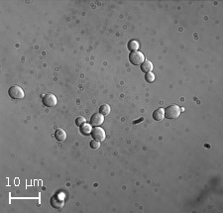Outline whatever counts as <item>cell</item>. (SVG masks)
<instances>
[{
	"instance_id": "13",
	"label": "cell",
	"mask_w": 223,
	"mask_h": 213,
	"mask_svg": "<svg viewBox=\"0 0 223 213\" xmlns=\"http://www.w3.org/2000/svg\"><path fill=\"white\" fill-rule=\"evenodd\" d=\"M99 111H100V114H102L103 116H106L110 113V106L108 104H103L99 108Z\"/></svg>"
},
{
	"instance_id": "12",
	"label": "cell",
	"mask_w": 223,
	"mask_h": 213,
	"mask_svg": "<svg viewBox=\"0 0 223 213\" xmlns=\"http://www.w3.org/2000/svg\"><path fill=\"white\" fill-rule=\"evenodd\" d=\"M128 49H129L131 52L138 51V49H139V43L137 41H135V40L130 41L129 44H128Z\"/></svg>"
},
{
	"instance_id": "10",
	"label": "cell",
	"mask_w": 223,
	"mask_h": 213,
	"mask_svg": "<svg viewBox=\"0 0 223 213\" xmlns=\"http://www.w3.org/2000/svg\"><path fill=\"white\" fill-rule=\"evenodd\" d=\"M141 69L144 73H151L153 69V64L150 61H145L143 64L141 65Z\"/></svg>"
},
{
	"instance_id": "3",
	"label": "cell",
	"mask_w": 223,
	"mask_h": 213,
	"mask_svg": "<svg viewBox=\"0 0 223 213\" xmlns=\"http://www.w3.org/2000/svg\"><path fill=\"white\" fill-rule=\"evenodd\" d=\"M9 96L13 99H18V100H20V99H23L25 96V92L23 91V89L18 86V85H13L10 88H9Z\"/></svg>"
},
{
	"instance_id": "2",
	"label": "cell",
	"mask_w": 223,
	"mask_h": 213,
	"mask_svg": "<svg viewBox=\"0 0 223 213\" xmlns=\"http://www.w3.org/2000/svg\"><path fill=\"white\" fill-rule=\"evenodd\" d=\"M129 61H131V64L135 65H142L145 61L144 54L141 53V52H139V51L131 52L130 55H129Z\"/></svg>"
},
{
	"instance_id": "15",
	"label": "cell",
	"mask_w": 223,
	"mask_h": 213,
	"mask_svg": "<svg viewBox=\"0 0 223 213\" xmlns=\"http://www.w3.org/2000/svg\"><path fill=\"white\" fill-rule=\"evenodd\" d=\"M75 124H77L78 127H82L83 124H85V118L82 117V116H79L77 118V120H75Z\"/></svg>"
},
{
	"instance_id": "17",
	"label": "cell",
	"mask_w": 223,
	"mask_h": 213,
	"mask_svg": "<svg viewBox=\"0 0 223 213\" xmlns=\"http://www.w3.org/2000/svg\"><path fill=\"white\" fill-rule=\"evenodd\" d=\"M143 120H144V118H140V119H138V120H137V121H134V122H133V124H138L139 122L143 121Z\"/></svg>"
},
{
	"instance_id": "8",
	"label": "cell",
	"mask_w": 223,
	"mask_h": 213,
	"mask_svg": "<svg viewBox=\"0 0 223 213\" xmlns=\"http://www.w3.org/2000/svg\"><path fill=\"white\" fill-rule=\"evenodd\" d=\"M153 118L156 121H162L165 118V110L163 108H158L153 113Z\"/></svg>"
},
{
	"instance_id": "9",
	"label": "cell",
	"mask_w": 223,
	"mask_h": 213,
	"mask_svg": "<svg viewBox=\"0 0 223 213\" xmlns=\"http://www.w3.org/2000/svg\"><path fill=\"white\" fill-rule=\"evenodd\" d=\"M55 137L58 141H61V142L65 141L66 139V133L63 129L59 128V129H57V131L55 132Z\"/></svg>"
},
{
	"instance_id": "4",
	"label": "cell",
	"mask_w": 223,
	"mask_h": 213,
	"mask_svg": "<svg viewBox=\"0 0 223 213\" xmlns=\"http://www.w3.org/2000/svg\"><path fill=\"white\" fill-rule=\"evenodd\" d=\"M51 205L55 209L61 210L65 206V195L64 194H55L51 198Z\"/></svg>"
},
{
	"instance_id": "1",
	"label": "cell",
	"mask_w": 223,
	"mask_h": 213,
	"mask_svg": "<svg viewBox=\"0 0 223 213\" xmlns=\"http://www.w3.org/2000/svg\"><path fill=\"white\" fill-rule=\"evenodd\" d=\"M181 107L178 105H170L168 106L165 110V117L168 119H177V118L181 115Z\"/></svg>"
},
{
	"instance_id": "6",
	"label": "cell",
	"mask_w": 223,
	"mask_h": 213,
	"mask_svg": "<svg viewBox=\"0 0 223 213\" xmlns=\"http://www.w3.org/2000/svg\"><path fill=\"white\" fill-rule=\"evenodd\" d=\"M91 135H92V138L96 141H103L105 139V132L100 127H95L94 129H92L91 131Z\"/></svg>"
},
{
	"instance_id": "14",
	"label": "cell",
	"mask_w": 223,
	"mask_h": 213,
	"mask_svg": "<svg viewBox=\"0 0 223 213\" xmlns=\"http://www.w3.org/2000/svg\"><path fill=\"white\" fill-rule=\"evenodd\" d=\"M145 79H146V81H148V82H153L155 80V74L152 73H147L145 75Z\"/></svg>"
},
{
	"instance_id": "16",
	"label": "cell",
	"mask_w": 223,
	"mask_h": 213,
	"mask_svg": "<svg viewBox=\"0 0 223 213\" xmlns=\"http://www.w3.org/2000/svg\"><path fill=\"white\" fill-rule=\"evenodd\" d=\"M90 147L92 149H98L99 147H100V143H99V141H96V140H92L90 142Z\"/></svg>"
},
{
	"instance_id": "7",
	"label": "cell",
	"mask_w": 223,
	"mask_h": 213,
	"mask_svg": "<svg viewBox=\"0 0 223 213\" xmlns=\"http://www.w3.org/2000/svg\"><path fill=\"white\" fill-rule=\"evenodd\" d=\"M103 122H104V116L102 114H94L91 116V119H90L91 125L98 127L101 124H103Z\"/></svg>"
},
{
	"instance_id": "5",
	"label": "cell",
	"mask_w": 223,
	"mask_h": 213,
	"mask_svg": "<svg viewBox=\"0 0 223 213\" xmlns=\"http://www.w3.org/2000/svg\"><path fill=\"white\" fill-rule=\"evenodd\" d=\"M43 103L44 105L47 107H55L58 103V99H57L56 95L53 93H49L46 94V95L43 97Z\"/></svg>"
},
{
	"instance_id": "11",
	"label": "cell",
	"mask_w": 223,
	"mask_h": 213,
	"mask_svg": "<svg viewBox=\"0 0 223 213\" xmlns=\"http://www.w3.org/2000/svg\"><path fill=\"white\" fill-rule=\"evenodd\" d=\"M91 131H92L91 126L89 124H86V123L80 127V132H82L83 135H89L91 133Z\"/></svg>"
}]
</instances>
